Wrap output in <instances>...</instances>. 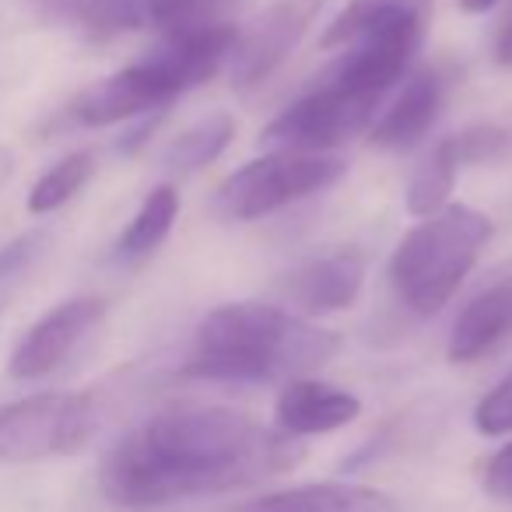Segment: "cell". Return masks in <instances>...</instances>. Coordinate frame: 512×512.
Here are the masks:
<instances>
[{"label":"cell","mask_w":512,"mask_h":512,"mask_svg":"<svg viewBox=\"0 0 512 512\" xmlns=\"http://www.w3.org/2000/svg\"><path fill=\"white\" fill-rule=\"evenodd\" d=\"M302 453L299 439L232 407H169L109 446L99 491L123 512H158L278 477Z\"/></svg>","instance_id":"cell-1"},{"label":"cell","mask_w":512,"mask_h":512,"mask_svg":"<svg viewBox=\"0 0 512 512\" xmlns=\"http://www.w3.org/2000/svg\"><path fill=\"white\" fill-rule=\"evenodd\" d=\"M95 176V155L92 151H71L60 158L53 169H46L36 179V186L29 190V214H53L57 207H64L67 200H74L85 183Z\"/></svg>","instance_id":"cell-19"},{"label":"cell","mask_w":512,"mask_h":512,"mask_svg":"<svg viewBox=\"0 0 512 512\" xmlns=\"http://www.w3.org/2000/svg\"><path fill=\"white\" fill-rule=\"evenodd\" d=\"M512 337V260L502 264L456 313L446 341L453 365H474Z\"/></svg>","instance_id":"cell-10"},{"label":"cell","mask_w":512,"mask_h":512,"mask_svg":"<svg viewBox=\"0 0 512 512\" xmlns=\"http://www.w3.org/2000/svg\"><path fill=\"white\" fill-rule=\"evenodd\" d=\"M348 172L341 155H299L267 151L218 183L211 211L221 221H256L337 186Z\"/></svg>","instance_id":"cell-5"},{"label":"cell","mask_w":512,"mask_h":512,"mask_svg":"<svg viewBox=\"0 0 512 512\" xmlns=\"http://www.w3.org/2000/svg\"><path fill=\"white\" fill-rule=\"evenodd\" d=\"M484 495H491L495 502H512V442H505L498 453H491V460L484 463L481 474Z\"/></svg>","instance_id":"cell-25"},{"label":"cell","mask_w":512,"mask_h":512,"mask_svg":"<svg viewBox=\"0 0 512 512\" xmlns=\"http://www.w3.org/2000/svg\"><path fill=\"white\" fill-rule=\"evenodd\" d=\"M341 355V337L271 302H228L197 323L179 376L197 383H292Z\"/></svg>","instance_id":"cell-3"},{"label":"cell","mask_w":512,"mask_h":512,"mask_svg":"<svg viewBox=\"0 0 512 512\" xmlns=\"http://www.w3.org/2000/svg\"><path fill=\"white\" fill-rule=\"evenodd\" d=\"M179 88L169 81V74L155 64L151 53H144L141 60L120 67L109 78L95 81L92 88L78 95L71 102V120L78 127L88 130H102V127H116L123 120H141L151 113H165L169 102L179 99Z\"/></svg>","instance_id":"cell-8"},{"label":"cell","mask_w":512,"mask_h":512,"mask_svg":"<svg viewBox=\"0 0 512 512\" xmlns=\"http://www.w3.org/2000/svg\"><path fill=\"white\" fill-rule=\"evenodd\" d=\"M228 512H400L386 491L351 481H320L299 488L264 491L246 502H235Z\"/></svg>","instance_id":"cell-14"},{"label":"cell","mask_w":512,"mask_h":512,"mask_svg":"<svg viewBox=\"0 0 512 512\" xmlns=\"http://www.w3.org/2000/svg\"><path fill=\"white\" fill-rule=\"evenodd\" d=\"M53 235L46 228H32V232L11 239L8 246H0V313L8 309V302L25 288L39 264H43L46 249H50Z\"/></svg>","instance_id":"cell-20"},{"label":"cell","mask_w":512,"mask_h":512,"mask_svg":"<svg viewBox=\"0 0 512 512\" xmlns=\"http://www.w3.org/2000/svg\"><path fill=\"white\" fill-rule=\"evenodd\" d=\"M491 239V218L470 204H446L421 218L390 256V288L407 313H442Z\"/></svg>","instance_id":"cell-4"},{"label":"cell","mask_w":512,"mask_h":512,"mask_svg":"<svg viewBox=\"0 0 512 512\" xmlns=\"http://www.w3.org/2000/svg\"><path fill=\"white\" fill-rule=\"evenodd\" d=\"M365 271L369 267H365V256L358 249H341V253L309 260L281 288L285 309L295 316H306V320L351 309L362 299Z\"/></svg>","instance_id":"cell-11"},{"label":"cell","mask_w":512,"mask_h":512,"mask_svg":"<svg viewBox=\"0 0 512 512\" xmlns=\"http://www.w3.org/2000/svg\"><path fill=\"white\" fill-rule=\"evenodd\" d=\"M362 418V400L344 386L323 383V379L302 376L281 386L274 404V428L288 439H313L348 428Z\"/></svg>","instance_id":"cell-12"},{"label":"cell","mask_w":512,"mask_h":512,"mask_svg":"<svg viewBox=\"0 0 512 512\" xmlns=\"http://www.w3.org/2000/svg\"><path fill=\"white\" fill-rule=\"evenodd\" d=\"M320 8L323 0H274L253 22L235 29V46L228 57L232 85L246 92V88L264 85L274 71H281V64L302 43Z\"/></svg>","instance_id":"cell-7"},{"label":"cell","mask_w":512,"mask_h":512,"mask_svg":"<svg viewBox=\"0 0 512 512\" xmlns=\"http://www.w3.org/2000/svg\"><path fill=\"white\" fill-rule=\"evenodd\" d=\"M99 428L95 393H36L0 407V463L71 456Z\"/></svg>","instance_id":"cell-6"},{"label":"cell","mask_w":512,"mask_h":512,"mask_svg":"<svg viewBox=\"0 0 512 512\" xmlns=\"http://www.w3.org/2000/svg\"><path fill=\"white\" fill-rule=\"evenodd\" d=\"M442 99H446V81L439 71H421L397 92V99L376 116L369 127V141L383 151H407L432 130L439 120Z\"/></svg>","instance_id":"cell-13"},{"label":"cell","mask_w":512,"mask_h":512,"mask_svg":"<svg viewBox=\"0 0 512 512\" xmlns=\"http://www.w3.org/2000/svg\"><path fill=\"white\" fill-rule=\"evenodd\" d=\"M32 8L46 25L71 29L92 43L151 29L148 0H32Z\"/></svg>","instance_id":"cell-15"},{"label":"cell","mask_w":512,"mask_h":512,"mask_svg":"<svg viewBox=\"0 0 512 512\" xmlns=\"http://www.w3.org/2000/svg\"><path fill=\"white\" fill-rule=\"evenodd\" d=\"M432 8V0H348L341 8V15L327 25L323 32V50H337L344 46L365 22H372L376 15H390V11H414V15H425Z\"/></svg>","instance_id":"cell-21"},{"label":"cell","mask_w":512,"mask_h":512,"mask_svg":"<svg viewBox=\"0 0 512 512\" xmlns=\"http://www.w3.org/2000/svg\"><path fill=\"white\" fill-rule=\"evenodd\" d=\"M463 165L456 158V148L449 137H442L425 158L421 165L411 172L407 179V190H404V204H407V214L411 218H428V214L442 211L449 204V193H453L456 179H460Z\"/></svg>","instance_id":"cell-17"},{"label":"cell","mask_w":512,"mask_h":512,"mask_svg":"<svg viewBox=\"0 0 512 512\" xmlns=\"http://www.w3.org/2000/svg\"><path fill=\"white\" fill-rule=\"evenodd\" d=\"M179 218V190L172 183H162L141 200L137 214L127 221V228L116 239V260L123 264H141L169 239L172 225Z\"/></svg>","instance_id":"cell-16"},{"label":"cell","mask_w":512,"mask_h":512,"mask_svg":"<svg viewBox=\"0 0 512 512\" xmlns=\"http://www.w3.org/2000/svg\"><path fill=\"white\" fill-rule=\"evenodd\" d=\"M102 323H106V302L99 295H78L53 306L25 330L18 348L11 351V379H43L64 369L85 348V341L99 334Z\"/></svg>","instance_id":"cell-9"},{"label":"cell","mask_w":512,"mask_h":512,"mask_svg":"<svg viewBox=\"0 0 512 512\" xmlns=\"http://www.w3.org/2000/svg\"><path fill=\"white\" fill-rule=\"evenodd\" d=\"M498 0H460V8L467 11V15H484V11L495 8Z\"/></svg>","instance_id":"cell-27"},{"label":"cell","mask_w":512,"mask_h":512,"mask_svg":"<svg viewBox=\"0 0 512 512\" xmlns=\"http://www.w3.org/2000/svg\"><path fill=\"white\" fill-rule=\"evenodd\" d=\"M449 141H453L460 165L470 169V165L498 162V158L509 151L512 134L505 127H498V123H477V127H467V130H460V134H453Z\"/></svg>","instance_id":"cell-23"},{"label":"cell","mask_w":512,"mask_h":512,"mask_svg":"<svg viewBox=\"0 0 512 512\" xmlns=\"http://www.w3.org/2000/svg\"><path fill=\"white\" fill-rule=\"evenodd\" d=\"M232 137H235L232 116L207 113L204 120H197L193 127H186L183 134L172 137L162 162H165V169L179 172V176H190V172H200L204 165L218 162L228 151V144H232Z\"/></svg>","instance_id":"cell-18"},{"label":"cell","mask_w":512,"mask_h":512,"mask_svg":"<svg viewBox=\"0 0 512 512\" xmlns=\"http://www.w3.org/2000/svg\"><path fill=\"white\" fill-rule=\"evenodd\" d=\"M495 53H498V64H512V18L502 25V32H498Z\"/></svg>","instance_id":"cell-26"},{"label":"cell","mask_w":512,"mask_h":512,"mask_svg":"<svg viewBox=\"0 0 512 512\" xmlns=\"http://www.w3.org/2000/svg\"><path fill=\"white\" fill-rule=\"evenodd\" d=\"M421 36L425 15L414 11H390L365 22L316 85L267 123L260 144L271 151L330 155L351 137L365 134L390 88L411 67Z\"/></svg>","instance_id":"cell-2"},{"label":"cell","mask_w":512,"mask_h":512,"mask_svg":"<svg viewBox=\"0 0 512 512\" xmlns=\"http://www.w3.org/2000/svg\"><path fill=\"white\" fill-rule=\"evenodd\" d=\"M232 0H148L151 29L169 36V32H190L204 25H218L221 11Z\"/></svg>","instance_id":"cell-22"},{"label":"cell","mask_w":512,"mask_h":512,"mask_svg":"<svg viewBox=\"0 0 512 512\" xmlns=\"http://www.w3.org/2000/svg\"><path fill=\"white\" fill-rule=\"evenodd\" d=\"M474 428L481 435H509L512 432V369L477 400L474 407Z\"/></svg>","instance_id":"cell-24"}]
</instances>
